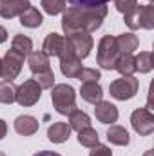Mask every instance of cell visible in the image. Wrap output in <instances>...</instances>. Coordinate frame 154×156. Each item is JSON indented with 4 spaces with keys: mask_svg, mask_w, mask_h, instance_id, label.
Here are the masks:
<instances>
[{
    "mask_svg": "<svg viewBox=\"0 0 154 156\" xmlns=\"http://www.w3.org/2000/svg\"><path fill=\"white\" fill-rule=\"evenodd\" d=\"M107 16V5H96V7H69L62 15V29L67 35L85 31L93 33L102 27L103 20Z\"/></svg>",
    "mask_w": 154,
    "mask_h": 156,
    "instance_id": "cell-1",
    "label": "cell"
},
{
    "mask_svg": "<svg viewBox=\"0 0 154 156\" xmlns=\"http://www.w3.org/2000/svg\"><path fill=\"white\" fill-rule=\"evenodd\" d=\"M51 102L56 113L69 115L76 109V91L67 83H56L51 87Z\"/></svg>",
    "mask_w": 154,
    "mask_h": 156,
    "instance_id": "cell-2",
    "label": "cell"
},
{
    "mask_svg": "<svg viewBox=\"0 0 154 156\" xmlns=\"http://www.w3.org/2000/svg\"><path fill=\"white\" fill-rule=\"evenodd\" d=\"M118 56H120V51L116 45V38L111 35L102 37V40L98 42V53H96V62L100 64V67L107 71L114 69Z\"/></svg>",
    "mask_w": 154,
    "mask_h": 156,
    "instance_id": "cell-3",
    "label": "cell"
},
{
    "mask_svg": "<svg viewBox=\"0 0 154 156\" xmlns=\"http://www.w3.org/2000/svg\"><path fill=\"white\" fill-rule=\"evenodd\" d=\"M138 89H140V82H138V78H134V76L116 78L114 82H111V85H109L111 96L116 98V100H121V102L134 98Z\"/></svg>",
    "mask_w": 154,
    "mask_h": 156,
    "instance_id": "cell-4",
    "label": "cell"
},
{
    "mask_svg": "<svg viewBox=\"0 0 154 156\" xmlns=\"http://www.w3.org/2000/svg\"><path fill=\"white\" fill-rule=\"evenodd\" d=\"M24 58L26 56H22L20 53L9 49L5 53V56L2 58V62H0V78H4L5 82H13L22 71Z\"/></svg>",
    "mask_w": 154,
    "mask_h": 156,
    "instance_id": "cell-5",
    "label": "cell"
},
{
    "mask_svg": "<svg viewBox=\"0 0 154 156\" xmlns=\"http://www.w3.org/2000/svg\"><path fill=\"white\" fill-rule=\"evenodd\" d=\"M83 69L82 60L78 58L76 55L73 53V49L69 47V44H64V49L60 53V71L62 75L67 78H78L80 71Z\"/></svg>",
    "mask_w": 154,
    "mask_h": 156,
    "instance_id": "cell-6",
    "label": "cell"
},
{
    "mask_svg": "<svg viewBox=\"0 0 154 156\" xmlns=\"http://www.w3.org/2000/svg\"><path fill=\"white\" fill-rule=\"evenodd\" d=\"M40 96H42V87L37 83L35 78H31V80H26L20 87H16L15 102H18L22 107H31L40 100Z\"/></svg>",
    "mask_w": 154,
    "mask_h": 156,
    "instance_id": "cell-7",
    "label": "cell"
},
{
    "mask_svg": "<svg viewBox=\"0 0 154 156\" xmlns=\"http://www.w3.org/2000/svg\"><path fill=\"white\" fill-rule=\"evenodd\" d=\"M65 42L69 44V47L73 49V53L76 55L80 60L87 58V56L91 55L93 45H94L93 37H91L89 33H85V31H76V33L67 35V37H65Z\"/></svg>",
    "mask_w": 154,
    "mask_h": 156,
    "instance_id": "cell-8",
    "label": "cell"
},
{
    "mask_svg": "<svg viewBox=\"0 0 154 156\" xmlns=\"http://www.w3.org/2000/svg\"><path fill=\"white\" fill-rule=\"evenodd\" d=\"M131 125H132V129L140 136H149L154 131V115L151 113V109L140 107V109L132 111V115H131Z\"/></svg>",
    "mask_w": 154,
    "mask_h": 156,
    "instance_id": "cell-9",
    "label": "cell"
},
{
    "mask_svg": "<svg viewBox=\"0 0 154 156\" xmlns=\"http://www.w3.org/2000/svg\"><path fill=\"white\" fill-rule=\"evenodd\" d=\"M94 115H96L98 122H102L105 125H113L118 120V107L111 102L100 100L98 104H94Z\"/></svg>",
    "mask_w": 154,
    "mask_h": 156,
    "instance_id": "cell-10",
    "label": "cell"
},
{
    "mask_svg": "<svg viewBox=\"0 0 154 156\" xmlns=\"http://www.w3.org/2000/svg\"><path fill=\"white\" fill-rule=\"evenodd\" d=\"M29 5H31L29 0H0V16L2 18L20 16Z\"/></svg>",
    "mask_w": 154,
    "mask_h": 156,
    "instance_id": "cell-11",
    "label": "cell"
},
{
    "mask_svg": "<svg viewBox=\"0 0 154 156\" xmlns=\"http://www.w3.org/2000/svg\"><path fill=\"white\" fill-rule=\"evenodd\" d=\"M40 127V122L31 115H20L15 120V131L22 136H33Z\"/></svg>",
    "mask_w": 154,
    "mask_h": 156,
    "instance_id": "cell-12",
    "label": "cell"
},
{
    "mask_svg": "<svg viewBox=\"0 0 154 156\" xmlns=\"http://www.w3.org/2000/svg\"><path fill=\"white\" fill-rule=\"evenodd\" d=\"M69 136H71V127L65 122H56V123L49 125V129H47V138L53 144H64L69 140Z\"/></svg>",
    "mask_w": 154,
    "mask_h": 156,
    "instance_id": "cell-13",
    "label": "cell"
},
{
    "mask_svg": "<svg viewBox=\"0 0 154 156\" xmlns=\"http://www.w3.org/2000/svg\"><path fill=\"white\" fill-rule=\"evenodd\" d=\"M64 44H65V38L62 37V35H58V33H49L45 40H44V45H42V49H44V53L47 55V56H60V53H62V49H64Z\"/></svg>",
    "mask_w": 154,
    "mask_h": 156,
    "instance_id": "cell-14",
    "label": "cell"
},
{
    "mask_svg": "<svg viewBox=\"0 0 154 156\" xmlns=\"http://www.w3.org/2000/svg\"><path fill=\"white\" fill-rule=\"evenodd\" d=\"M80 94L85 102L89 104H98L100 100H103V89L98 82H87V83H82V89H80Z\"/></svg>",
    "mask_w": 154,
    "mask_h": 156,
    "instance_id": "cell-15",
    "label": "cell"
},
{
    "mask_svg": "<svg viewBox=\"0 0 154 156\" xmlns=\"http://www.w3.org/2000/svg\"><path fill=\"white\" fill-rule=\"evenodd\" d=\"M114 38H116V45H118L120 55H132L140 45V40L134 33H123V35H118Z\"/></svg>",
    "mask_w": 154,
    "mask_h": 156,
    "instance_id": "cell-16",
    "label": "cell"
},
{
    "mask_svg": "<svg viewBox=\"0 0 154 156\" xmlns=\"http://www.w3.org/2000/svg\"><path fill=\"white\" fill-rule=\"evenodd\" d=\"M29 69H31L33 75L49 71V69H51V66H49V56H47L44 51H31V53H29Z\"/></svg>",
    "mask_w": 154,
    "mask_h": 156,
    "instance_id": "cell-17",
    "label": "cell"
},
{
    "mask_svg": "<svg viewBox=\"0 0 154 156\" xmlns=\"http://www.w3.org/2000/svg\"><path fill=\"white\" fill-rule=\"evenodd\" d=\"M42 22H44L42 13H40L37 7H33V5H29V7L20 15V24H22L24 27L35 29V27H40V26H42Z\"/></svg>",
    "mask_w": 154,
    "mask_h": 156,
    "instance_id": "cell-18",
    "label": "cell"
},
{
    "mask_svg": "<svg viewBox=\"0 0 154 156\" xmlns=\"http://www.w3.org/2000/svg\"><path fill=\"white\" fill-rule=\"evenodd\" d=\"M138 27L142 29L154 27V5L151 2L145 5H138Z\"/></svg>",
    "mask_w": 154,
    "mask_h": 156,
    "instance_id": "cell-19",
    "label": "cell"
},
{
    "mask_svg": "<svg viewBox=\"0 0 154 156\" xmlns=\"http://www.w3.org/2000/svg\"><path fill=\"white\" fill-rule=\"evenodd\" d=\"M114 69L121 76H132L136 73V60L132 55H120L116 60Z\"/></svg>",
    "mask_w": 154,
    "mask_h": 156,
    "instance_id": "cell-20",
    "label": "cell"
},
{
    "mask_svg": "<svg viewBox=\"0 0 154 156\" xmlns=\"http://www.w3.org/2000/svg\"><path fill=\"white\" fill-rule=\"evenodd\" d=\"M107 140L111 144H114V145H129L131 136H129V133H127L125 127H121V125H111L107 129Z\"/></svg>",
    "mask_w": 154,
    "mask_h": 156,
    "instance_id": "cell-21",
    "label": "cell"
},
{
    "mask_svg": "<svg viewBox=\"0 0 154 156\" xmlns=\"http://www.w3.org/2000/svg\"><path fill=\"white\" fill-rule=\"evenodd\" d=\"M67 116H69V127L75 129V131H82L85 127H91V118H89V115L83 113V111H80V109H73Z\"/></svg>",
    "mask_w": 154,
    "mask_h": 156,
    "instance_id": "cell-22",
    "label": "cell"
},
{
    "mask_svg": "<svg viewBox=\"0 0 154 156\" xmlns=\"http://www.w3.org/2000/svg\"><path fill=\"white\" fill-rule=\"evenodd\" d=\"M78 142H80V145L91 149V147H94V145L100 144V136H98L96 129H93V127H85V129L78 131Z\"/></svg>",
    "mask_w": 154,
    "mask_h": 156,
    "instance_id": "cell-23",
    "label": "cell"
},
{
    "mask_svg": "<svg viewBox=\"0 0 154 156\" xmlns=\"http://www.w3.org/2000/svg\"><path fill=\"white\" fill-rule=\"evenodd\" d=\"M11 49L20 53L22 56H27L33 51V40L29 37H26V35H16L13 38V42H11Z\"/></svg>",
    "mask_w": 154,
    "mask_h": 156,
    "instance_id": "cell-24",
    "label": "cell"
},
{
    "mask_svg": "<svg viewBox=\"0 0 154 156\" xmlns=\"http://www.w3.org/2000/svg\"><path fill=\"white\" fill-rule=\"evenodd\" d=\"M136 71H140V73H151L154 67V60H152V53L151 51H142L136 58Z\"/></svg>",
    "mask_w": 154,
    "mask_h": 156,
    "instance_id": "cell-25",
    "label": "cell"
},
{
    "mask_svg": "<svg viewBox=\"0 0 154 156\" xmlns=\"http://www.w3.org/2000/svg\"><path fill=\"white\" fill-rule=\"evenodd\" d=\"M16 100V85L13 82H0V104H13Z\"/></svg>",
    "mask_w": 154,
    "mask_h": 156,
    "instance_id": "cell-26",
    "label": "cell"
},
{
    "mask_svg": "<svg viewBox=\"0 0 154 156\" xmlns=\"http://www.w3.org/2000/svg\"><path fill=\"white\" fill-rule=\"evenodd\" d=\"M65 0H42V7L47 15H60L65 11Z\"/></svg>",
    "mask_w": 154,
    "mask_h": 156,
    "instance_id": "cell-27",
    "label": "cell"
},
{
    "mask_svg": "<svg viewBox=\"0 0 154 156\" xmlns=\"http://www.w3.org/2000/svg\"><path fill=\"white\" fill-rule=\"evenodd\" d=\"M35 80L42 89H51L54 85V73L51 69L45 71V73H38V75H35Z\"/></svg>",
    "mask_w": 154,
    "mask_h": 156,
    "instance_id": "cell-28",
    "label": "cell"
},
{
    "mask_svg": "<svg viewBox=\"0 0 154 156\" xmlns=\"http://www.w3.org/2000/svg\"><path fill=\"white\" fill-rule=\"evenodd\" d=\"M100 78H102L100 71H98V69H93V67H83V69L80 71V75H78V80H80L82 83H87V82H98Z\"/></svg>",
    "mask_w": 154,
    "mask_h": 156,
    "instance_id": "cell-29",
    "label": "cell"
},
{
    "mask_svg": "<svg viewBox=\"0 0 154 156\" xmlns=\"http://www.w3.org/2000/svg\"><path fill=\"white\" fill-rule=\"evenodd\" d=\"M73 7H96V5H105L109 0H65Z\"/></svg>",
    "mask_w": 154,
    "mask_h": 156,
    "instance_id": "cell-30",
    "label": "cell"
},
{
    "mask_svg": "<svg viewBox=\"0 0 154 156\" xmlns=\"http://www.w3.org/2000/svg\"><path fill=\"white\" fill-rule=\"evenodd\" d=\"M114 5L120 13L125 15V13L132 11L134 7H138V0H114Z\"/></svg>",
    "mask_w": 154,
    "mask_h": 156,
    "instance_id": "cell-31",
    "label": "cell"
},
{
    "mask_svg": "<svg viewBox=\"0 0 154 156\" xmlns=\"http://www.w3.org/2000/svg\"><path fill=\"white\" fill-rule=\"evenodd\" d=\"M89 156H113V153H111V149L107 147V145H94V147H91V153H89Z\"/></svg>",
    "mask_w": 154,
    "mask_h": 156,
    "instance_id": "cell-32",
    "label": "cell"
},
{
    "mask_svg": "<svg viewBox=\"0 0 154 156\" xmlns=\"http://www.w3.org/2000/svg\"><path fill=\"white\" fill-rule=\"evenodd\" d=\"M5 134H7V123L4 120H0V140H4Z\"/></svg>",
    "mask_w": 154,
    "mask_h": 156,
    "instance_id": "cell-33",
    "label": "cell"
},
{
    "mask_svg": "<svg viewBox=\"0 0 154 156\" xmlns=\"http://www.w3.org/2000/svg\"><path fill=\"white\" fill-rule=\"evenodd\" d=\"M33 156H62V154L53 153V151H38V153H35Z\"/></svg>",
    "mask_w": 154,
    "mask_h": 156,
    "instance_id": "cell-34",
    "label": "cell"
},
{
    "mask_svg": "<svg viewBox=\"0 0 154 156\" xmlns=\"http://www.w3.org/2000/svg\"><path fill=\"white\" fill-rule=\"evenodd\" d=\"M7 40V29L4 26H0V44H4Z\"/></svg>",
    "mask_w": 154,
    "mask_h": 156,
    "instance_id": "cell-35",
    "label": "cell"
},
{
    "mask_svg": "<svg viewBox=\"0 0 154 156\" xmlns=\"http://www.w3.org/2000/svg\"><path fill=\"white\" fill-rule=\"evenodd\" d=\"M145 156H152V151H149V153H145Z\"/></svg>",
    "mask_w": 154,
    "mask_h": 156,
    "instance_id": "cell-36",
    "label": "cell"
},
{
    "mask_svg": "<svg viewBox=\"0 0 154 156\" xmlns=\"http://www.w3.org/2000/svg\"><path fill=\"white\" fill-rule=\"evenodd\" d=\"M0 156H5V154H4V153H0Z\"/></svg>",
    "mask_w": 154,
    "mask_h": 156,
    "instance_id": "cell-37",
    "label": "cell"
},
{
    "mask_svg": "<svg viewBox=\"0 0 154 156\" xmlns=\"http://www.w3.org/2000/svg\"><path fill=\"white\" fill-rule=\"evenodd\" d=\"M0 62H2V58H0Z\"/></svg>",
    "mask_w": 154,
    "mask_h": 156,
    "instance_id": "cell-38",
    "label": "cell"
}]
</instances>
